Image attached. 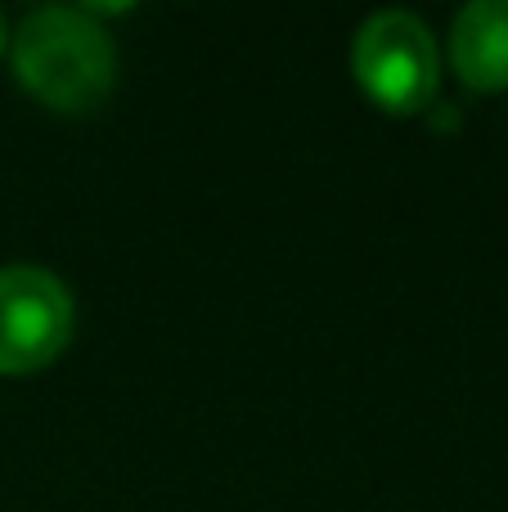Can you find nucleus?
I'll use <instances>...</instances> for the list:
<instances>
[{
    "mask_svg": "<svg viewBox=\"0 0 508 512\" xmlns=\"http://www.w3.org/2000/svg\"><path fill=\"white\" fill-rule=\"evenodd\" d=\"M14 77L54 113H95L117 86V50L86 5H45L9 41Z\"/></svg>",
    "mask_w": 508,
    "mask_h": 512,
    "instance_id": "obj_1",
    "label": "nucleus"
},
{
    "mask_svg": "<svg viewBox=\"0 0 508 512\" xmlns=\"http://www.w3.org/2000/svg\"><path fill=\"white\" fill-rule=\"evenodd\" d=\"M351 72L383 113L410 117L437 99L441 54L419 14L383 9L360 23L356 41H351Z\"/></svg>",
    "mask_w": 508,
    "mask_h": 512,
    "instance_id": "obj_2",
    "label": "nucleus"
},
{
    "mask_svg": "<svg viewBox=\"0 0 508 512\" xmlns=\"http://www.w3.org/2000/svg\"><path fill=\"white\" fill-rule=\"evenodd\" d=\"M72 297L59 274L41 265L0 270V373H36L72 342Z\"/></svg>",
    "mask_w": 508,
    "mask_h": 512,
    "instance_id": "obj_3",
    "label": "nucleus"
},
{
    "mask_svg": "<svg viewBox=\"0 0 508 512\" xmlns=\"http://www.w3.org/2000/svg\"><path fill=\"white\" fill-rule=\"evenodd\" d=\"M450 63L473 90H508V0H473L450 27Z\"/></svg>",
    "mask_w": 508,
    "mask_h": 512,
    "instance_id": "obj_4",
    "label": "nucleus"
},
{
    "mask_svg": "<svg viewBox=\"0 0 508 512\" xmlns=\"http://www.w3.org/2000/svg\"><path fill=\"white\" fill-rule=\"evenodd\" d=\"M5 36H9L5 32V14H0V54H5Z\"/></svg>",
    "mask_w": 508,
    "mask_h": 512,
    "instance_id": "obj_5",
    "label": "nucleus"
}]
</instances>
